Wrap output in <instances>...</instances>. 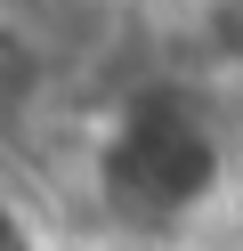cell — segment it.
Wrapping results in <instances>:
<instances>
[{
	"label": "cell",
	"instance_id": "2",
	"mask_svg": "<svg viewBox=\"0 0 243 251\" xmlns=\"http://www.w3.org/2000/svg\"><path fill=\"white\" fill-rule=\"evenodd\" d=\"M0 251H49V243H41V227H32V211L8 195V186H0Z\"/></svg>",
	"mask_w": 243,
	"mask_h": 251
},
{
	"label": "cell",
	"instance_id": "1",
	"mask_svg": "<svg viewBox=\"0 0 243 251\" xmlns=\"http://www.w3.org/2000/svg\"><path fill=\"white\" fill-rule=\"evenodd\" d=\"M219 178H227L219 122L194 98H170V89L130 98L97 138V195L122 227H146V235L178 227L219 195Z\"/></svg>",
	"mask_w": 243,
	"mask_h": 251
}]
</instances>
